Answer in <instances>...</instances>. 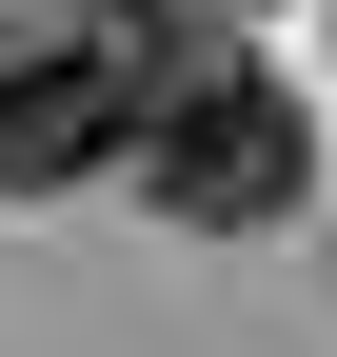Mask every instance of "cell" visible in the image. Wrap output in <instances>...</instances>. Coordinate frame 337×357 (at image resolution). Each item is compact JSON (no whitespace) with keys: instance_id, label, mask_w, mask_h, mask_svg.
Listing matches in <instances>:
<instances>
[{"instance_id":"cell-1","label":"cell","mask_w":337,"mask_h":357,"mask_svg":"<svg viewBox=\"0 0 337 357\" xmlns=\"http://www.w3.org/2000/svg\"><path fill=\"white\" fill-rule=\"evenodd\" d=\"M119 139H139V199L198 218V238H258V218H298V178H318V119L278 100L258 60H179Z\"/></svg>"},{"instance_id":"cell-2","label":"cell","mask_w":337,"mask_h":357,"mask_svg":"<svg viewBox=\"0 0 337 357\" xmlns=\"http://www.w3.org/2000/svg\"><path fill=\"white\" fill-rule=\"evenodd\" d=\"M119 159V79L100 40H60V60H0V199H60V178Z\"/></svg>"},{"instance_id":"cell-3","label":"cell","mask_w":337,"mask_h":357,"mask_svg":"<svg viewBox=\"0 0 337 357\" xmlns=\"http://www.w3.org/2000/svg\"><path fill=\"white\" fill-rule=\"evenodd\" d=\"M198 20H219V0H198Z\"/></svg>"}]
</instances>
